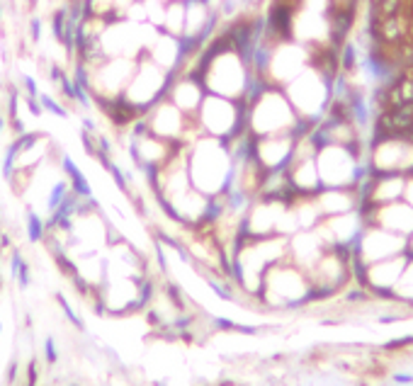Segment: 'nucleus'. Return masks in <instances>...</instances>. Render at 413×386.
Wrapping results in <instances>:
<instances>
[{
	"instance_id": "nucleus-5",
	"label": "nucleus",
	"mask_w": 413,
	"mask_h": 386,
	"mask_svg": "<svg viewBox=\"0 0 413 386\" xmlns=\"http://www.w3.org/2000/svg\"><path fill=\"white\" fill-rule=\"evenodd\" d=\"M170 80H173V73H168V71L161 68L158 64H153L144 54V56L136 61V71H134V76H131L129 85H126L124 95L119 97V102L126 104L136 117H144L153 104L165 97Z\"/></svg>"
},
{
	"instance_id": "nucleus-22",
	"label": "nucleus",
	"mask_w": 413,
	"mask_h": 386,
	"mask_svg": "<svg viewBox=\"0 0 413 386\" xmlns=\"http://www.w3.org/2000/svg\"><path fill=\"white\" fill-rule=\"evenodd\" d=\"M71 386H78V384H71Z\"/></svg>"
},
{
	"instance_id": "nucleus-21",
	"label": "nucleus",
	"mask_w": 413,
	"mask_h": 386,
	"mask_svg": "<svg viewBox=\"0 0 413 386\" xmlns=\"http://www.w3.org/2000/svg\"><path fill=\"white\" fill-rule=\"evenodd\" d=\"M0 335H3V323H0Z\"/></svg>"
},
{
	"instance_id": "nucleus-6",
	"label": "nucleus",
	"mask_w": 413,
	"mask_h": 386,
	"mask_svg": "<svg viewBox=\"0 0 413 386\" xmlns=\"http://www.w3.org/2000/svg\"><path fill=\"white\" fill-rule=\"evenodd\" d=\"M367 161L374 173H413V139L404 134H372L367 141Z\"/></svg>"
},
{
	"instance_id": "nucleus-12",
	"label": "nucleus",
	"mask_w": 413,
	"mask_h": 386,
	"mask_svg": "<svg viewBox=\"0 0 413 386\" xmlns=\"http://www.w3.org/2000/svg\"><path fill=\"white\" fill-rule=\"evenodd\" d=\"M313 200H316L318 212H321L323 219L338 217V214H348L357 209L355 190H330V187H323Z\"/></svg>"
},
{
	"instance_id": "nucleus-2",
	"label": "nucleus",
	"mask_w": 413,
	"mask_h": 386,
	"mask_svg": "<svg viewBox=\"0 0 413 386\" xmlns=\"http://www.w3.org/2000/svg\"><path fill=\"white\" fill-rule=\"evenodd\" d=\"M246 131L251 136L270 134L306 136L311 131V124L301 122L282 88L268 85L261 95L253 97L246 104Z\"/></svg>"
},
{
	"instance_id": "nucleus-3",
	"label": "nucleus",
	"mask_w": 413,
	"mask_h": 386,
	"mask_svg": "<svg viewBox=\"0 0 413 386\" xmlns=\"http://www.w3.org/2000/svg\"><path fill=\"white\" fill-rule=\"evenodd\" d=\"M265 308L273 311H294L311 304V277L306 270L294 265L289 258L275 263L265 272L261 291L256 296Z\"/></svg>"
},
{
	"instance_id": "nucleus-11",
	"label": "nucleus",
	"mask_w": 413,
	"mask_h": 386,
	"mask_svg": "<svg viewBox=\"0 0 413 386\" xmlns=\"http://www.w3.org/2000/svg\"><path fill=\"white\" fill-rule=\"evenodd\" d=\"M205 95H207V90H205V85H202V80L197 78L195 73H190V71H183V73L173 76V80H170V85H168V92H165V97H168L180 112H185L187 117H192V119L200 112V104L205 100Z\"/></svg>"
},
{
	"instance_id": "nucleus-17",
	"label": "nucleus",
	"mask_w": 413,
	"mask_h": 386,
	"mask_svg": "<svg viewBox=\"0 0 413 386\" xmlns=\"http://www.w3.org/2000/svg\"><path fill=\"white\" fill-rule=\"evenodd\" d=\"M44 360H47L49 365H56V362H59L56 340H54L52 335H47V338H44Z\"/></svg>"
},
{
	"instance_id": "nucleus-16",
	"label": "nucleus",
	"mask_w": 413,
	"mask_h": 386,
	"mask_svg": "<svg viewBox=\"0 0 413 386\" xmlns=\"http://www.w3.org/2000/svg\"><path fill=\"white\" fill-rule=\"evenodd\" d=\"M56 301H59V306L64 308V316L68 318V321L73 323L78 330H85V321H83V318L78 316V313L73 311V306H71L68 301H66V296H64V294H56Z\"/></svg>"
},
{
	"instance_id": "nucleus-18",
	"label": "nucleus",
	"mask_w": 413,
	"mask_h": 386,
	"mask_svg": "<svg viewBox=\"0 0 413 386\" xmlns=\"http://www.w3.org/2000/svg\"><path fill=\"white\" fill-rule=\"evenodd\" d=\"M392 382L399 384V386H411L413 384V374H409V372H396V374H392Z\"/></svg>"
},
{
	"instance_id": "nucleus-19",
	"label": "nucleus",
	"mask_w": 413,
	"mask_h": 386,
	"mask_svg": "<svg viewBox=\"0 0 413 386\" xmlns=\"http://www.w3.org/2000/svg\"><path fill=\"white\" fill-rule=\"evenodd\" d=\"M404 200L413 207V173L406 175V190H404Z\"/></svg>"
},
{
	"instance_id": "nucleus-1",
	"label": "nucleus",
	"mask_w": 413,
	"mask_h": 386,
	"mask_svg": "<svg viewBox=\"0 0 413 386\" xmlns=\"http://www.w3.org/2000/svg\"><path fill=\"white\" fill-rule=\"evenodd\" d=\"M185 165L190 180L202 195L222 197L234 190L236 161L229 141L212 139V136H195L185 146Z\"/></svg>"
},
{
	"instance_id": "nucleus-14",
	"label": "nucleus",
	"mask_w": 413,
	"mask_h": 386,
	"mask_svg": "<svg viewBox=\"0 0 413 386\" xmlns=\"http://www.w3.org/2000/svg\"><path fill=\"white\" fill-rule=\"evenodd\" d=\"M10 275H13V279L20 284V289H27V287L32 284V270L25 258H22L20 251L10 253Z\"/></svg>"
},
{
	"instance_id": "nucleus-8",
	"label": "nucleus",
	"mask_w": 413,
	"mask_h": 386,
	"mask_svg": "<svg viewBox=\"0 0 413 386\" xmlns=\"http://www.w3.org/2000/svg\"><path fill=\"white\" fill-rule=\"evenodd\" d=\"M406 263H409V253H401V255L387 258V260L365 265L362 275L355 279V284L365 287L372 296L392 299V291H394L396 282H399L401 272H404Z\"/></svg>"
},
{
	"instance_id": "nucleus-13",
	"label": "nucleus",
	"mask_w": 413,
	"mask_h": 386,
	"mask_svg": "<svg viewBox=\"0 0 413 386\" xmlns=\"http://www.w3.org/2000/svg\"><path fill=\"white\" fill-rule=\"evenodd\" d=\"M392 299L413 308V255H409V263H406L404 272H401L399 282L392 291Z\"/></svg>"
},
{
	"instance_id": "nucleus-9",
	"label": "nucleus",
	"mask_w": 413,
	"mask_h": 386,
	"mask_svg": "<svg viewBox=\"0 0 413 386\" xmlns=\"http://www.w3.org/2000/svg\"><path fill=\"white\" fill-rule=\"evenodd\" d=\"M301 136L297 134H270V136H253V161L263 168V173L270 170H285L294 156L297 141Z\"/></svg>"
},
{
	"instance_id": "nucleus-4",
	"label": "nucleus",
	"mask_w": 413,
	"mask_h": 386,
	"mask_svg": "<svg viewBox=\"0 0 413 386\" xmlns=\"http://www.w3.org/2000/svg\"><path fill=\"white\" fill-rule=\"evenodd\" d=\"M195 122L200 134L212 136V139L231 141L246 131V104L207 92Z\"/></svg>"
},
{
	"instance_id": "nucleus-20",
	"label": "nucleus",
	"mask_w": 413,
	"mask_h": 386,
	"mask_svg": "<svg viewBox=\"0 0 413 386\" xmlns=\"http://www.w3.org/2000/svg\"><path fill=\"white\" fill-rule=\"evenodd\" d=\"M406 253H409V255H413V234L409 236V239H406Z\"/></svg>"
},
{
	"instance_id": "nucleus-7",
	"label": "nucleus",
	"mask_w": 413,
	"mask_h": 386,
	"mask_svg": "<svg viewBox=\"0 0 413 386\" xmlns=\"http://www.w3.org/2000/svg\"><path fill=\"white\" fill-rule=\"evenodd\" d=\"M146 129L153 136L170 143H178V146H187L195 136H200L197 122L192 117H187L185 112H180L168 97L158 100L151 109L144 114Z\"/></svg>"
},
{
	"instance_id": "nucleus-10",
	"label": "nucleus",
	"mask_w": 413,
	"mask_h": 386,
	"mask_svg": "<svg viewBox=\"0 0 413 386\" xmlns=\"http://www.w3.org/2000/svg\"><path fill=\"white\" fill-rule=\"evenodd\" d=\"M365 219V224L379 226V229H387L396 236H404L409 239L413 234V207L406 200L382 204V207H370V209H357Z\"/></svg>"
},
{
	"instance_id": "nucleus-15",
	"label": "nucleus",
	"mask_w": 413,
	"mask_h": 386,
	"mask_svg": "<svg viewBox=\"0 0 413 386\" xmlns=\"http://www.w3.org/2000/svg\"><path fill=\"white\" fill-rule=\"evenodd\" d=\"M25 226H27V239L32 243H40V241L47 239V219L42 214H37L35 209H30L25 217Z\"/></svg>"
}]
</instances>
